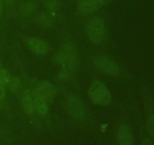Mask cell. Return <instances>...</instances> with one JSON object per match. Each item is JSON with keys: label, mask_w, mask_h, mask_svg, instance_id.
I'll list each match as a JSON object with an SVG mask.
<instances>
[{"label": "cell", "mask_w": 154, "mask_h": 145, "mask_svg": "<svg viewBox=\"0 0 154 145\" xmlns=\"http://www.w3.org/2000/svg\"><path fill=\"white\" fill-rule=\"evenodd\" d=\"M88 94L91 101L99 105L108 106L112 100L109 89L101 80H95L92 83Z\"/></svg>", "instance_id": "obj_1"}, {"label": "cell", "mask_w": 154, "mask_h": 145, "mask_svg": "<svg viewBox=\"0 0 154 145\" xmlns=\"http://www.w3.org/2000/svg\"><path fill=\"white\" fill-rule=\"evenodd\" d=\"M87 33L91 41L95 43H100L103 40L105 33L103 21L98 17L92 18L87 24Z\"/></svg>", "instance_id": "obj_2"}, {"label": "cell", "mask_w": 154, "mask_h": 145, "mask_svg": "<svg viewBox=\"0 0 154 145\" xmlns=\"http://www.w3.org/2000/svg\"><path fill=\"white\" fill-rule=\"evenodd\" d=\"M94 65L97 69L108 75L117 76L120 72L118 64L108 56L99 55L94 58Z\"/></svg>", "instance_id": "obj_3"}, {"label": "cell", "mask_w": 154, "mask_h": 145, "mask_svg": "<svg viewBox=\"0 0 154 145\" xmlns=\"http://www.w3.org/2000/svg\"><path fill=\"white\" fill-rule=\"evenodd\" d=\"M67 108L71 116L75 119L81 120L85 116V110L84 105L79 98L71 95L67 100Z\"/></svg>", "instance_id": "obj_4"}, {"label": "cell", "mask_w": 154, "mask_h": 145, "mask_svg": "<svg viewBox=\"0 0 154 145\" xmlns=\"http://www.w3.org/2000/svg\"><path fill=\"white\" fill-rule=\"evenodd\" d=\"M36 97L42 98L47 103L52 102L56 95L54 86L48 81H42L36 88Z\"/></svg>", "instance_id": "obj_5"}, {"label": "cell", "mask_w": 154, "mask_h": 145, "mask_svg": "<svg viewBox=\"0 0 154 145\" xmlns=\"http://www.w3.org/2000/svg\"><path fill=\"white\" fill-rule=\"evenodd\" d=\"M61 51L66 58V64L70 69H74L77 64V51L72 42H67L63 45Z\"/></svg>", "instance_id": "obj_6"}, {"label": "cell", "mask_w": 154, "mask_h": 145, "mask_svg": "<svg viewBox=\"0 0 154 145\" xmlns=\"http://www.w3.org/2000/svg\"><path fill=\"white\" fill-rule=\"evenodd\" d=\"M117 141L119 145H134L132 131L126 125H121L117 131Z\"/></svg>", "instance_id": "obj_7"}, {"label": "cell", "mask_w": 154, "mask_h": 145, "mask_svg": "<svg viewBox=\"0 0 154 145\" xmlns=\"http://www.w3.org/2000/svg\"><path fill=\"white\" fill-rule=\"evenodd\" d=\"M27 43L30 49L35 54H43L48 52V45L42 39L38 38H30Z\"/></svg>", "instance_id": "obj_8"}, {"label": "cell", "mask_w": 154, "mask_h": 145, "mask_svg": "<svg viewBox=\"0 0 154 145\" xmlns=\"http://www.w3.org/2000/svg\"><path fill=\"white\" fill-rule=\"evenodd\" d=\"M100 5L89 0H80L78 6V11L84 14L93 13L97 11Z\"/></svg>", "instance_id": "obj_9"}, {"label": "cell", "mask_w": 154, "mask_h": 145, "mask_svg": "<svg viewBox=\"0 0 154 145\" xmlns=\"http://www.w3.org/2000/svg\"><path fill=\"white\" fill-rule=\"evenodd\" d=\"M22 105L23 107L24 110L26 112L29 114L34 113L35 107H34V101H32L30 92L28 90H25L22 94Z\"/></svg>", "instance_id": "obj_10"}, {"label": "cell", "mask_w": 154, "mask_h": 145, "mask_svg": "<svg viewBox=\"0 0 154 145\" xmlns=\"http://www.w3.org/2000/svg\"><path fill=\"white\" fill-rule=\"evenodd\" d=\"M34 107L35 110L40 115H47L49 111L48 103L39 97H35V98Z\"/></svg>", "instance_id": "obj_11"}, {"label": "cell", "mask_w": 154, "mask_h": 145, "mask_svg": "<svg viewBox=\"0 0 154 145\" xmlns=\"http://www.w3.org/2000/svg\"><path fill=\"white\" fill-rule=\"evenodd\" d=\"M36 8H37V4L35 2L30 1L28 2H26L20 8L21 14L25 17L29 16L32 14L34 13Z\"/></svg>", "instance_id": "obj_12"}, {"label": "cell", "mask_w": 154, "mask_h": 145, "mask_svg": "<svg viewBox=\"0 0 154 145\" xmlns=\"http://www.w3.org/2000/svg\"><path fill=\"white\" fill-rule=\"evenodd\" d=\"M8 85L9 89L12 92L17 93V92H19L20 89V80L17 77L12 76L11 77Z\"/></svg>", "instance_id": "obj_13"}, {"label": "cell", "mask_w": 154, "mask_h": 145, "mask_svg": "<svg viewBox=\"0 0 154 145\" xmlns=\"http://www.w3.org/2000/svg\"><path fill=\"white\" fill-rule=\"evenodd\" d=\"M38 21L41 25L45 26V27H51L54 24V21H53L52 18L48 15L45 14H41L38 18Z\"/></svg>", "instance_id": "obj_14"}, {"label": "cell", "mask_w": 154, "mask_h": 145, "mask_svg": "<svg viewBox=\"0 0 154 145\" xmlns=\"http://www.w3.org/2000/svg\"><path fill=\"white\" fill-rule=\"evenodd\" d=\"M53 61L57 63V65L65 66L66 64V58L63 51H60L58 53H57L53 57Z\"/></svg>", "instance_id": "obj_15"}, {"label": "cell", "mask_w": 154, "mask_h": 145, "mask_svg": "<svg viewBox=\"0 0 154 145\" xmlns=\"http://www.w3.org/2000/svg\"><path fill=\"white\" fill-rule=\"evenodd\" d=\"M11 76L8 71L5 68H0V82L2 83L4 85L8 84Z\"/></svg>", "instance_id": "obj_16"}, {"label": "cell", "mask_w": 154, "mask_h": 145, "mask_svg": "<svg viewBox=\"0 0 154 145\" xmlns=\"http://www.w3.org/2000/svg\"><path fill=\"white\" fill-rule=\"evenodd\" d=\"M147 125L149 134H150L152 138L154 139V113H152L148 116L147 121Z\"/></svg>", "instance_id": "obj_17"}, {"label": "cell", "mask_w": 154, "mask_h": 145, "mask_svg": "<svg viewBox=\"0 0 154 145\" xmlns=\"http://www.w3.org/2000/svg\"><path fill=\"white\" fill-rule=\"evenodd\" d=\"M45 6L49 11H54L58 8V2L57 0H45Z\"/></svg>", "instance_id": "obj_18"}, {"label": "cell", "mask_w": 154, "mask_h": 145, "mask_svg": "<svg viewBox=\"0 0 154 145\" xmlns=\"http://www.w3.org/2000/svg\"><path fill=\"white\" fill-rule=\"evenodd\" d=\"M69 71H68V69H66V68H63L60 72V76L61 77L62 79L67 78V77L69 76Z\"/></svg>", "instance_id": "obj_19"}, {"label": "cell", "mask_w": 154, "mask_h": 145, "mask_svg": "<svg viewBox=\"0 0 154 145\" xmlns=\"http://www.w3.org/2000/svg\"><path fill=\"white\" fill-rule=\"evenodd\" d=\"M5 85L2 83L0 82V100L3 99L5 97Z\"/></svg>", "instance_id": "obj_20"}, {"label": "cell", "mask_w": 154, "mask_h": 145, "mask_svg": "<svg viewBox=\"0 0 154 145\" xmlns=\"http://www.w3.org/2000/svg\"><path fill=\"white\" fill-rule=\"evenodd\" d=\"M142 145H153V143L150 139L144 138L142 141Z\"/></svg>", "instance_id": "obj_21"}, {"label": "cell", "mask_w": 154, "mask_h": 145, "mask_svg": "<svg viewBox=\"0 0 154 145\" xmlns=\"http://www.w3.org/2000/svg\"><path fill=\"white\" fill-rule=\"evenodd\" d=\"M3 11V1L0 0V18H1L2 14Z\"/></svg>", "instance_id": "obj_22"}, {"label": "cell", "mask_w": 154, "mask_h": 145, "mask_svg": "<svg viewBox=\"0 0 154 145\" xmlns=\"http://www.w3.org/2000/svg\"><path fill=\"white\" fill-rule=\"evenodd\" d=\"M15 1H16V0H3V2H4L5 4H8V5L12 4V3L14 2Z\"/></svg>", "instance_id": "obj_23"}, {"label": "cell", "mask_w": 154, "mask_h": 145, "mask_svg": "<svg viewBox=\"0 0 154 145\" xmlns=\"http://www.w3.org/2000/svg\"><path fill=\"white\" fill-rule=\"evenodd\" d=\"M0 68H2V64H1V61H0Z\"/></svg>", "instance_id": "obj_24"}, {"label": "cell", "mask_w": 154, "mask_h": 145, "mask_svg": "<svg viewBox=\"0 0 154 145\" xmlns=\"http://www.w3.org/2000/svg\"><path fill=\"white\" fill-rule=\"evenodd\" d=\"M0 107H1V100H0Z\"/></svg>", "instance_id": "obj_25"}]
</instances>
